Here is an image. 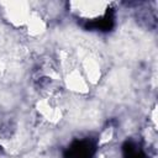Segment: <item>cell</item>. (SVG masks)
Returning <instances> with one entry per match:
<instances>
[{
    "instance_id": "6da1fadb",
    "label": "cell",
    "mask_w": 158,
    "mask_h": 158,
    "mask_svg": "<svg viewBox=\"0 0 158 158\" xmlns=\"http://www.w3.org/2000/svg\"><path fill=\"white\" fill-rule=\"evenodd\" d=\"M91 153L93 144L90 141H78L70 146L68 158H90Z\"/></svg>"
}]
</instances>
